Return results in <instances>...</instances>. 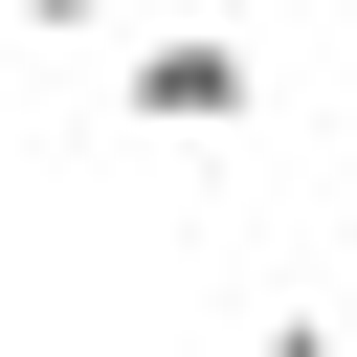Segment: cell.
Returning <instances> with one entry per match:
<instances>
[{
	"label": "cell",
	"instance_id": "6da1fadb",
	"mask_svg": "<svg viewBox=\"0 0 357 357\" xmlns=\"http://www.w3.org/2000/svg\"><path fill=\"white\" fill-rule=\"evenodd\" d=\"M112 89H134V134H245V89H268V67H245L223 22H134V45H112Z\"/></svg>",
	"mask_w": 357,
	"mask_h": 357
},
{
	"label": "cell",
	"instance_id": "7a4b0ae2",
	"mask_svg": "<svg viewBox=\"0 0 357 357\" xmlns=\"http://www.w3.org/2000/svg\"><path fill=\"white\" fill-rule=\"evenodd\" d=\"M0 22H22V45H112L134 0H0Z\"/></svg>",
	"mask_w": 357,
	"mask_h": 357
},
{
	"label": "cell",
	"instance_id": "3957f363",
	"mask_svg": "<svg viewBox=\"0 0 357 357\" xmlns=\"http://www.w3.org/2000/svg\"><path fill=\"white\" fill-rule=\"evenodd\" d=\"M245 357H357V335H335V312H268V335H245Z\"/></svg>",
	"mask_w": 357,
	"mask_h": 357
},
{
	"label": "cell",
	"instance_id": "277c9868",
	"mask_svg": "<svg viewBox=\"0 0 357 357\" xmlns=\"http://www.w3.org/2000/svg\"><path fill=\"white\" fill-rule=\"evenodd\" d=\"M335 22H357V0H335Z\"/></svg>",
	"mask_w": 357,
	"mask_h": 357
}]
</instances>
